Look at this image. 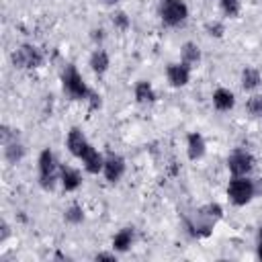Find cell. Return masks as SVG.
<instances>
[{
	"label": "cell",
	"mask_w": 262,
	"mask_h": 262,
	"mask_svg": "<svg viewBox=\"0 0 262 262\" xmlns=\"http://www.w3.org/2000/svg\"><path fill=\"white\" fill-rule=\"evenodd\" d=\"M10 61L18 70H37L45 63L43 51L33 43H23L10 53Z\"/></svg>",
	"instance_id": "5b68a950"
},
{
	"label": "cell",
	"mask_w": 262,
	"mask_h": 262,
	"mask_svg": "<svg viewBox=\"0 0 262 262\" xmlns=\"http://www.w3.org/2000/svg\"><path fill=\"white\" fill-rule=\"evenodd\" d=\"M201 59H203V53H201V47L194 41H184L180 45V61L182 63H186L194 70L201 63Z\"/></svg>",
	"instance_id": "ffe728a7"
},
{
	"label": "cell",
	"mask_w": 262,
	"mask_h": 262,
	"mask_svg": "<svg viewBox=\"0 0 262 262\" xmlns=\"http://www.w3.org/2000/svg\"><path fill=\"white\" fill-rule=\"evenodd\" d=\"M133 96L139 104H154L158 100V92L149 80H137L133 86Z\"/></svg>",
	"instance_id": "d6986e66"
},
{
	"label": "cell",
	"mask_w": 262,
	"mask_h": 262,
	"mask_svg": "<svg viewBox=\"0 0 262 262\" xmlns=\"http://www.w3.org/2000/svg\"><path fill=\"white\" fill-rule=\"evenodd\" d=\"M90 39H92V43H94L96 47H102V43H104V39H106V31H104L102 27H94V29L90 31Z\"/></svg>",
	"instance_id": "4316f807"
},
{
	"label": "cell",
	"mask_w": 262,
	"mask_h": 262,
	"mask_svg": "<svg viewBox=\"0 0 262 262\" xmlns=\"http://www.w3.org/2000/svg\"><path fill=\"white\" fill-rule=\"evenodd\" d=\"M158 16L164 27L178 29L188 20L190 10L184 0H158Z\"/></svg>",
	"instance_id": "277c9868"
},
{
	"label": "cell",
	"mask_w": 262,
	"mask_h": 262,
	"mask_svg": "<svg viewBox=\"0 0 262 262\" xmlns=\"http://www.w3.org/2000/svg\"><path fill=\"white\" fill-rule=\"evenodd\" d=\"M211 102H213V108L217 113H229L233 106H235V94L225 88V86H219L213 90L211 94Z\"/></svg>",
	"instance_id": "9a60e30c"
},
{
	"label": "cell",
	"mask_w": 262,
	"mask_h": 262,
	"mask_svg": "<svg viewBox=\"0 0 262 262\" xmlns=\"http://www.w3.org/2000/svg\"><path fill=\"white\" fill-rule=\"evenodd\" d=\"M227 170L231 176H252L254 168H256V158L242 147H235L229 151L227 156Z\"/></svg>",
	"instance_id": "8992f818"
},
{
	"label": "cell",
	"mask_w": 262,
	"mask_h": 262,
	"mask_svg": "<svg viewBox=\"0 0 262 262\" xmlns=\"http://www.w3.org/2000/svg\"><path fill=\"white\" fill-rule=\"evenodd\" d=\"M88 66L96 76H104L111 68V55L104 47H94V51L88 57Z\"/></svg>",
	"instance_id": "e0dca14e"
},
{
	"label": "cell",
	"mask_w": 262,
	"mask_h": 262,
	"mask_svg": "<svg viewBox=\"0 0 262 262\" xmlns=\"http://www.w3.org/2000/svg\"><path fill=\"white\" fill-rule=\"evenodd\" d=\"M205 33L209 35V37H213V39H223L225 37V23L223 20H209L207 25H205Z\"/></svg>",
	"instance_id": "d4e9b609"
},
{
	"label": "cell",
	"mask_w": 262,
	"mask_h": 262,
	"mask_svg": "<svg viewBox=\"0 0 262 262\" xmlns=\"http://www.w3.org/2000/svg\"><path fill=\"white\" fill-rule=\"evenodd\" d=\"M213 227H215V221L209 219L207 215H203L199 209L186 219V229L192 237L196 239H203V237H209L213 233Z\"/></svg>",
	"instance_id": "ba28073f"
},
{
	"label": "cell",
	"mask_w": 262,
	"mask_h": 262,
	"mask_svg": "<svg viewBox=\"0 0 262 262\" xmlns=\"http://www.w3.org/2000/svg\"><path fill=\"white\" fill-rule=\"evenodd\" d=\"M205 154H207V139H205V135L199 133V131H190L186 135V158L190 162H199V160L205 158Z\"/></svg>",
	"instance_id": "4fadbf2b"
},
{
	"label": "cell",
	"mask_w": 262,
	"mask_h": 262,
	"mask_svg": "<svg viewBox=\"0 0 262 262\" xmlns=\"http://www.w3.org/2000/svg\"><path fill=\"white\" fill-rule=\"evenodd\" d=\"M2 156H4V162H6V164L16 166V164H20V162L25 160L27 147H25V143L16 137V139H12V141H8V143L2 145Z\"/></svg>",
	"instance_id": "2e32d148"
},
{
	"label": "cell",
	"mask_w": 262,
	"mask_h": 262,
	"mask_svg": "<svg viewBox=\"0 0 262 262\" xmlns=\"http://www.w3.org/2000/svg\"><path fill=\"white\" fill-rule=\"evenodd\" d=\"M127 172V160L117 154V151H108L104 154V168H102V176L108 184H117Z\"/></svg>",
	"instance_id": "52a82bcc"
},
{
	"label": "cell",
	"mask_w": 262,
	"mask_h": 262,
	"mask_svg": "<svg viewBox=\"0 0 262 262\" xmlns=\"http://www.w3.org/2000/svg\"><path fill=\"white\" fill-rule=\"evenodd\" d=\"M59 80H61V90H63V94H66L70 100H78V102H86V100H88L92 88L86 84L84 76L78 72V68H76L74 63L63 66Z\"/></svg>",
	"instance_id": "6da1fadb"
},
{
	"label": "cell",
	"mask_w": 262,
	"mask_h": 262,
	"mask_svg": "<svg viewBox=\"0 0 262 262\" xmlns=\"http://www.w3.org/2000/svg\"><path fill=\"white\" fill-rule=\"evenodd\" d=\"M94 260H108V262H117V252H98L94 254Z\"/></svg>",
	"instance_id": "f546056e"
},
{
	"label": "cell",
	"mask_w": 262,
	"mask_h": 262,
	"mask_svg": "<svg viewBox=\"0 0 262 262\" xmlns=\"http://www.w3.org/2000/svg\"><path fill=\"white\" fill-rule=\"evenodd\" d=\"M219 8L227 18H237L242 12V0H219Z\"/></svg>",
	"instance_id": "603a6c76"
},
{
	"label": "cell",
	"mask_w": 262,
	"mask_h": 262,
	"mask_svg": "<svg viewBox=\"0 0 262 262\" xmlns=\"http://www.w3.org/2000/svg\"><path fill=\"white\" fill-rule=\"evenodd\" d=\"M192 78V68L182 63V61H172L166 66V80L172 88H184L188 86Z\"/></svg>",
	"instance_id": "9c48e42d"
},
{
	"label": "cell",
	"mask_w": 262,
	"mask_h": 262,
	"mask_svg": "<svg viewBox=\"0 0 262 262\" xmlns=\"http://www.w3.org/2000/svg\"><path fill=\"white\" fill-rule=\"evenodd\" d=\"M100 2H102L104 6H113V8H115V6H117L121 0H100Z\"/></svg>",
	"instance_id": "d6a6232c"
},
{
	"label": "cell",
	"mask_w": 262,
	"mask_h": 262,
	"mask_svg": "<svg viewBox=\"0 0 262 262\" xmlns=\"http://www.w3.org/2000/svg\"><path fill=\"white\" fill-rule=\"evenodd\" d=\"M82 172L74 166H68V164H61L59 168V186L63 192H76L80 186H82Z\"/></svg>",
	"instance_id": "8fae6325"
},
{
	"label": "cell",
	"mask_w": 262,
	"mask_h": 262,
	"mask_svg": "<svg viewBox=\"0 0 262 262\" xmlns=\"http://www.w3.org/2000/svg\"><path fill=\"white\" fill-rule=\"evenodd\" d=\"M59 168L57 156L51 147H43L37 158V170H39V186L47 192H51L59 184Z\"/></svg>",
	"instance_id": "7a4b0ae2"
},
{
	"label": "cell",
	"mask_w": 262,
	"mask_h": 262,
	"mask_svg": "<svg viewBox=\"0 0 262 262\" xmlns=\"http://www.w3.org/2000/svg\"><path fill=\"white\" fill-rule=\"evenodd\" d=\"M90 145H92V143L88 141V137L84 135V131H82L80 127H72V129L68 131V135H66V149H68L76 160H80L82 154H84Z\"/></svg>",
	"instance_id": "30bf717a"
},
{
	"label": "cell",
	"mask_w": 262,
	"mask_h": 262,
	"mask_svg": "<svg viewBox=\"0 0 262 262\" xmlns=\"http://www.w3.org/2000/svg\"><path fill=\"white\" fill-rule=\"evenodd\" d=\"M199 211H201L203 215H207L209 219H213L215 223H217L219 219H223V207H221L219 203H207V205L199 207Z\"/></svg>",
	"instance_id": "484cf974"
},
{
	"label": "cell",
	"mask_w": 262,
	"mask_h": 262,
	"mask_svg": "<svg viewBox=\"0 0 262 262\" xmlns=\"http://www.w3.org/2000/svg\"><path fill=\"white\" fill-rule=\"evenodd\" d=\"M225 194L233 207H246L256 199L258 182L252 176H231V180L227 182Z\"/></svg>",
	"instance_id": "3957f363"
},
{
	"label": "cell",
	"mask_w": 262,
	"mask_h": 262,
	"mask_svg": "<svg viewBox=\"0 0 262 262\" xmlns=\"http://www.w3.org/2000/svg\"><path fill=\"white\" fill-rule=\"evenodd\" d=\"M86 104H88L90 111H98V108L102 106V96H100L96 90H92L90 96H88V100H86Z\"/></svg>",
	"instance_id": "f1b7e54d"
},
{
	"label": "cell",
	"mask_w": 262,
	"mask_h": 262,
	"mask_svg": "<svg viewBox=\"0 0 262 262\" xmlns=\"http://www.w3.org/2000/svg\"><path fill=\"white\" fill-rule=\"evenodd\" d=\"M16 137H18V133L14 129H10L8 125H2L0 127V141H2V145L8 143V141H12V139H16Z\"/></svg>",
	"instance_id": "83f0119b"
},
{
	"label": "cell",
	"mask_w": 262,
	"mask_h": 262,
	"mask_svg": "<svg viewBox=\"0 0 262 262\" xmlns=\"http://www.w3.org/2000/svg\"><path fill=\"white\" fill-rule=\"evenodd\" d=\"M135 239H137L135 227H133V225H125V227H121V229L113 235L111 248H113L117 254H125V252H129V250L135 246Z\"/></svg>",
	"instance_id": "7c38bea8"
},
{
	"label": "cell",
	"mask_w": 262,
	"mask_h": 262,
	"mask_svg": "<svg viewBox=\"0 0 262 262\" xmlns=\"http://www.w3.org/2000/svg\"><path fill=\"white\" fill-rule=\"evenodd\" d=\"M246 113H248L250 117L262 119V96H260V94H252V96L246 100Z\"/></svg>",
	"instance_id": "cb8c5ba5"
},
{
	"label": "cell",
	"mask_w": 262,
	"mask_h": 262,
	"mask_svg": "<svg viewBox=\"0 0 262 262\" xmlns=\"http://www.w3.org/2000/svg\"><path fill=\"white\" fill-rule=\"evenodd\" d=\"M256 256L262 260V225L258 227V233H256Z\"/></svg>",
	"instance_id": "4dcf8cb0"
},
{
	"label": "cell",
	"mask_w": 262,
	"mask_h": 262,
	"mask_svg": "<svg viewBox=\"0 0 262 262\" xmlns=\"http://www.w3.org/2000/svg\"><path fill=\"white\" fill-rule=\"evenodd\" d=\"M111 25L115 27V31L125 33V31L131 29V16H129L125 10H113V14H111Z\"/></svg>",
	"instance_id": "7402d4cb"
},
{
	"label": "cell",
	"mask_w": 262,
	"mask_h": 262,
	"mask_svg": "<svg viewBox=\"0 0 262 262\" xmlns=\"http://www.w3.org/2000/svg\"><path fill=\"white\" fill-rule=\"evenodd\" d=\"M84 219H86V213H84L82 205L72 203L70 207H66V211H63V221H66L68 225H80V223H84Z\"/></svg>",
	"instance_id": "44dd1931"
},
{
	"label": "cell",
	"mask_w": 262,
	"mask_h": 262,
	"mask_svg": "<svg viewBox=\"0 0 262 262\" xmlns=\"http://www.w3.org/2000/svg\"><path fill=\"white\" fill-rule=\"evenodd\" d=\"M0 229H2V233H0V242H6L8 239V235H10V225L2 219V223H0Z\"/></svg>",
	"instance_id": "1f68e13d"
},
{
	"label": "cell",
	"mask_w": 262,
	"mask_h": 262,
	"mask_svg": "<svg viewBox=\"0 0 262 262\" xmlns=\"http://www.w3.org/2000/svg\"><path fill=\"white\" fill-rule=\"evenodd\" d=\"M239 86L244 92H256L262 86V74L254 66H246L239 74Z\"/></svg>",
	"instance_id": "ac0fdd59"
},
{
	"label": "cell",
	"mask_w": 262,
	"mask_h": 262,
	"mask_svg": "<svg viewBox=\"0 0 262 262\" xmlns=\"http://www.w3.org/2000/svg\"><path fill=\"white\" fill-rule=\"evenodd\" d=\"M80 162H82L84 172H88V174L96 176V174H102V168H104V154H102V151H98L94 145H90V147L82 154Z\"/></svg>",
	"instance_id": "5bb4252c"
}]
</instances>
